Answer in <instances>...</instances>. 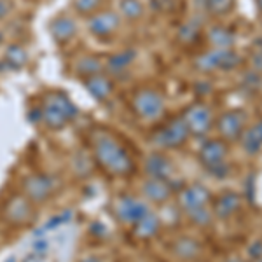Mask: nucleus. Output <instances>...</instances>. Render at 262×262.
Returning a JSON list of instances; mask_svg holds the SVG:
<instances>
[{"label": "nucleus", "instance_id": "nucleus-1", "mask_svg": "<svg viewBox=\"0 0 262 262\" xmlns=\"http://www.w3.org/2000/svg\"><path fill=\"white\" fill-rule=\"evenodd\" d=\"M90 154L96 166L114 179H126L135 171V161L116 133L95 128L90 133Z\"/></svg>", "mask_w": 262, "mask_h": 262}, {"label": "nucleus", "instance_id": "nucleus-2", "mask_svg": "<svg viewBox=\"0 0 262 262\" xmlns=\"http://www.w3.org/2000/svg\"><path fill=\"white\" fill-rule=\"evenodd\" d=\"M40 124L49 131H60L77 117V107L74 100L61 90H49L42 95Z\"/></svg>", "mask_w": 262, "mask_h": 262}, {"label": "nucleus", "instance_id": "nucleus-3", "mask_svg": "<svg viewBox=\"0 0 262 262\" xmlns=\"http://www.w3.org/2000/svg\"><path fill=\"white\" fill-rule=\"evenodd\" d=\"M189 137H191V133H189V128L185 124L184 117L177 116L164 122L159 129H156L150 137V142L159 150H173L184 147L187 143Z\"/></svg>", "mask_w": 262, "mask_h": 262}, {"label": "nucleus", "instance_id": "nucleus-4", "mask_svg": "<svg viewBox=\"0 0 262 262\" xmlns=\"http://www.w3.org/2000/svg\"><path fill=\"white\" fill-rule=\"evenodd\" d=\"M58 191V180L49 173H30L21 180L19 192L27 196L33 205L39 206L51 201Z\"/></svg>", "mask_w": 262, "mask_h": 262}, {"label": "nucleus", "instance_id": "nucleus-5", "mask_svg": "<svg viewBox=\"0 0 262 262\" xmlns=\"http://www.w3.org/2000/svg\"><path fill=\"white\" fill-rule=\"evenodd\" d=\"M131 107L142 121L154 122L163 117L164 111H166V100L159 90L142 88L131 98Z\"/></svg>", "mask_w": 262, "mask_h": 262}, {"label": "nucleus", "instance_id": "nucleus-6", "mask_svg": "<svg viewBox=\"0 0 262 262\" xmlns=\"http://www.w3.org/2000/svg\"><path fill=\"white\" fill-rule=\"evenodd\" d=\"M2 219L16 229L32 226L37 219V206L21 192L12 194L2 206Z\"/></svg>", "mask_w": 262, "mask_h": 262}, {"label": "nucleus", "instance_id": "nucleus-7", "mask_svg": "<svg viewBox=\"0 0 262 262\" xmlns=\"http://www.w3.org/2000/svg\"><path fill=\"white\" fill-rule=\"evenodd\" d=\"M114 217L122 226L133 227L145 213L150 212V206L143 198L135 196V194H121L116 201H114Z\"/></svg>", "mask_w": 262, "mask_h": 262}, {"label": "nucleus", "instance_id": "nucleus-8", "mask_svg": "<svg viewBox=\"0 0 262 262\" xmlns=\"http://www.w3.org/2000/svg\"><path fill=\"white\" fill-rule=\"evenodd\" d=\"M242 63V56L234 49H208L196 56L194 67L200 72H213V70H232Z\"/></svg>", "mask_w": 262, "mask_h": 262}, {"label": "nucleus", "instance_id": "nucleus-9", "mask_svg": "<svg viewBox=\"0 0 262 262\" xmlns=\"http://www.w3.org/2000/svg\"><path fill=\"white\" fill-rule=\"evenodd\" d=\"M121 16L119 12L111 11V9H100L98 12L91 14L86 21L88 32L91 33L95 39L98 40H108L119 32L121 28Z\"/></svg>", "mask_w": 262, "mask_h": 262}, {"label": "nucleus", "instance_id": "nucleus-10", "mask_svg": "<svg viewBox=\"0 0 262 262\" xmlns=\"http://www.w3.org/2000/svg\"><path fill=\"white\" fill-rule=\"evenodd\" d=\"M192 137H205L213 126V114L205 103H194L182 114Z\"/></svg>", "mask_w": 262, "mask_h": 262}, {"label": "nucleus", "instance_id": "nucleus-11", "mask_svg": "<svg viewBox=\"0 0 262 262\" xmlns=\"http://www.w3.org/2000/svg\"><path fill=\"white\" fill-rule=\"evenodd\" d=\"M245 122H247V114L239 111V108H232V111L224 112L215 122V126H217V131L222 140L231 142L238 140L242 137V133L245 131Z\"/></svg>", "mask_w": 262, "mask_h": 262}, {"label": "nucleus", "instance_id": "nucleus-12", "mask_svg": "<svg viewBox=\"0 0 262 262\" xmlns=\"http://www.w3.org/2000/svg\"><path fill=\"white\" fill-rule=\"evenodd\" d=\"M77 32H79L77 21H75L74 16L67 14V12H61V14L54 16L49 23L51 37H53V40L60 46L70 44V42L77 37Z\"/></svg>", "mask_w": 262, "mask_h": 262}, {"label": "nucleus", "instance_id": "nucleus-13", "mask_svg": "<svg viewBox=\"0 0 262 262\" xmlns=\"http://www.w3.org/2000/svg\"><path fill=\"white\" fill-rule=\"evenodd\" d=\"M175 166L171 159L164 154V150H154L143 159V173L147 179H159V180H170Z\"/></svg>", "mask_w": 262, "mask_h": 262}, {"label": "nucleus", "instance_id": "nucleus-14", "mask_svg": "<svg viewBox=\"0 0 262 262\" xmlns=\"http://www.w3.org/2000/svg\"><path fill=\"white\" fill-rule=\"evenodd\" d=\"M210 201H212V194H210L208 189L201 184L187 185V187L182 189L179 194V206L185 213L191 212V210L208 206Z\"/></svg>", "mask_w": 262, "mask_h": 262}, {"label": "nucleus", "instance_id": "nucleus-15", "mask_svg": "<svg viewBox=\"0 0 262 262\" xmlns=\"http://www.w3.org/2000/svg\"><path fill=\"white\" fill-rule=\"evenodd\" d=\"M82 86L86 88L88 93L100 103H105L111 96L114 95V81L112 77L107 74V72H100V74H95L91 77L81 79Z\"/></svg>", "mask_w": 262, "mask_h": 262}, {"label": "nucleus", "instance_id": "nucleus-16", "mask_svg": "<svg viewBox=\"0 0 262 262\" xmlns=\"http://www.w3.org/2000/svg\"><path fill=\"white\" fill-rule=\"evenodd\" d=\"M229 154V147L222 138L206 140L200 149V161L205 168H213L217 164L226 163V158Z\"/></svg>", "mask_w": 262, "mask_h": 262}, {"label": "nucleus", "instance_id": "nucleus-17", "mask_svg": "<svg viewBox=\"0 0 262 262\" xmlns=\"http://www.w3.org/2000/svg\"><path fill=\"white\" fill-rule=\"evenodd\" d=\"M142 194L143 200L154 205H164L170 201L173 196L171 182L170 180H159V179H147L142 182Z\"/></svg>", "mask_w": 262, "mask_h": 262}, {"label": "nucleus", "instance_id": "nucleus-18", "mask_svg": "<svg viewBox=\"0 0 262 262\" xmlns=\"http://www.w3.org/2000/svg\"><path fill=\"white\" fill-rule=\"evenodd\" d=\"M239 206H242V196L234 191H226L213 201V217L221 219V221L229 219L238 212Z\"/></svg>", "mask_w": 262, "mask_h": 262}, {"label": "nucleus", "instance_id": "nucleus-19", "mask_svg": "<svg viewBox=\"0 0 262 262\" xmlns=\"http://www.w3.org/2000/svg\"><path fill=\"white\" fill-rule=\"evenodd\" d=\"M159 229H161V221H159V215L156 212L145 213L143 217L133 226V236L140 242H149V239L158 236Z\"/></svg>", "mask_w": 262, "mask_h": 262}, {"label": "nucleus", "instance_id": "nucleus-20", "mask_svg": "<svg viewBox=\"0 0 262 262\" xmlns=\"http://www.w3.org/2000/svg\"><path fill=\"white\" fill-rule=\"evenodd\" d=\"M74 72H75V75H79L81 79H86L95 74H100V72H105V63L100 56H96V54L82 53L79 58H75Z\"/></svg>", "mask_w": 262, "mask_h": 262}, {"label": "nucleus", "instance_id": "nucleus-21", "mask_svg": "<svg viewBox=\"0 0 262 262\" xmlns=\"http://www.w3.org/2000/svg\"><path fill=\"white\" fill-rule=\"evenodd\" d=\"M137 60V51L135 49H122L117 53L111 54L103 63H105V72L112 75L122 74L133 65V61Z\"/></svg>", "mask_w": 262, "mask_h": 262}, {"label": "nucleus", "instance_id": "nucleus-22", "mask_svg": "<svg viewBox=\"0 0 262 262\" xmlns=\"http://www.w3.org/2000/svg\"><path fill=\"white\" fill-rule=\"evenodd\" d=\"M171 252L180 260H194L201 253V243L191 236H180L179 239L173 242Z\"/></svg>", "mask_w": 262, "mask_h": 262}, {"label": "nucleus", "instance_id": "nucleus-23", "mask_svg": "<svg viewBox=\"0 0 262 262\" xmlns=\"http://www.w3.org/2000/svg\"><path fill=\"white\" fill-rule=\"evenodd\" d=\"M206 39L212 44V48L215 49H229L236 44V35L234 32L229 30L227 27L217 23L206 30Z\"/></svg>", "mask_w": 262, "mask_h": 262}, {"label": "nucleus", "instance_id": "nucleus-24", "mask_svg": "<svg viewBox=\"0 0 262 262\" xmlns=\"http://www.w3.org/2000/svg\"><path fill=\"white\" fill-rule=\"evenodd\" d=\"M242 147L247 154H257L262 150V121L255 122L250 129L242 133Z\"/></svg>", "mask_w": 262, "mask_h": 262}, {"label": "nucleus", "instance_id": "nucleus-25", "mask_svg": "<svg viewBox=\"0 0 262 262\" xmlns=\"http://www.w3.org/2000/svg\"><path fill=\"white\" fill-rule=\"evenodd\" d=\"M4 65L11 70H19L23 69L25 65L28 63V53L23 46L19 44H12L6 49V54H4Z\"/></svg>", "mask_w": 262, "mask_h": 262}, {"label": "nucleus", "instance_id": "nucleus-26", "mask_svg": "<svg viewBox=\"0 0 262 262\" xmlns=\"http://www.w3.org/2000/svg\"><path fill=\"white\" fill-rule=\"evenodd\" d=\"M194 4L212 16H227L234 9L236 0H194Z\"/></svg>", "mask_w": 262, "mask_h": 262}, {"label": "nucleus", "instance_id": "nucleus-27", "mask_svg": "<svg viewBox=\"0 0 262 262\" xmlns=\"http://www.w3.org/2000/svg\"><path fill=\"white\" fill-rule=\"evenodd\" d=\"M145 6L142 0H121L119 2V16L126 21H138L143 18Z\"/></svg>", "mask_w": 262, "mask_h": 262}, {"label": "nucleus", "instance_id": "nucleus-28", "mask_svg": "<svg viewBox=\"0 0 262 262\" xmlns=\"http://www.w3.org/2000/svg\"><path fill=\"white\" fill-rule=\"evenodd\" d=\"M187 219L192 226L196 227H206L210 226L213 221V212L208 208V206H203V208H196V210H191L187 212Z\"/></svg>", "mask_w": 262, "mask_h": 262}, {"label": "nucleus", "instance_id": "nucleus-29", "mask_svg": "<svg viewBox=\"0 0 262 262\" xmlns=\"http://www.w3.org/2000/svg\"><path fill=\"white\" fill-rule=\"evenodd\" d=\"M103 4L105 0H74V9L77 14L90 18L91 14L103 9Z\"/></svg>", "mask_w": 262, "mask_h": 262}, {"label": "nucleus", "instance_id": "nucleus-30", "mask_svg": "<svg viewBox=\"0 0 262 262\" xmlns=\"http://www.w3.org/2000/svg\"><path fill=\"white\" fill-rule=\"evenodd\" d=\"M201 33V27L196 23V21H187L179 28V40L184 42V44H192L194 40L200 37Z\"/></svg>", "mask_w": 262, "mask_h": 262}, {"label": "nucleus", "instance_id": "nucleus-31", "mask_svg": "<svg viewBox=\"0 0 262 262\" xmlns=\"http://www.w3.org/2000/svg\"><path fill=\"white\" fill-rule=\"evenodd\" d=\"M248 255H250L253 260L260 259V257H262V242L252 243L250 247H248Z\"/></svg>", "mask_w": 262, "mask_h": 262}, {"label": "nucleus", "instance_id": "nucleus-32", "mask_svg": "<svg viewBox=\"0 0 262 262\" xmlns=\"http://www.w3.org/2000/svg\"><path fill=\"white\" fill-rule=\"evenodd\" d=\"M12 11V4L11 0H0V21L6 19Z\"/></svg>", "mask_w": 262, "mask_h": 262}, {"label": "nucleus", "instance_id": "nucleus-33", "mask_svg": "<svg viewBox=\"0 0 262 262\" xmlns=\"http://www.w3.org/2000/svg\"><path fill=\"white\" fill-rule=\"evenodd\" d=\"M252 65L257 72H262V49L255 51L252 56Z\"/></svg>", "mask_w": 262, "mask_h": 262}, {"label": "nucleus", "instance_id": "nucleus-34", "mask_svg": "<svg viewBox=\"0 0 262 262\" xmlns=\"http://www.w3.org/2000/svg\"><path fill=\"white\" fill-rule=\"evenodd\" d=\"M79 262H105V260L101 259L100 255H86V257H82Z\"/></svg>", "mask_w": 262, "mask_h": 262}, {"label": "nucleus", "instance_id": "nucleus-35", "mask_svg": "<svg viewBox=\"0 0 262 262\" xmlns=\"http://www.w3.org/2000/svg\"><path fill=\"white\" fill-rule=\"evenodd\" d=\"M226 262H245L243 259H238V257H232V259H227Z\"/></svg>", "mask_w": 262, "mask_h": 262}, {"label": "nucleus", "instance_id": "nucleus-36", "mask_svg": "<svg viewBox=\"0 0 262 262\" xmlns=\"http://www.w3.org/2000/svg\"><path fill=\"white\" fill-rule=\"evenodd\" d=\"M257 2V7H259V11L262 12V0H255Z\"/></svg>", "mask_w": 262, "mask_h": 262}, {"label": "nucleus", "instance_id": "nucleus-37", "mask_svg": "<svg viewBox=\"0 0 262 262\" xmlns=\"http://www.w3.org/2000/svg\"><path fill=\"white\" fill-rule=\"evenodd\" d=\"M27 2H40V0H27Z\"/></svg>", "mask_w": 262, "mask_h": 262}, {"label": "nucleus", "instance_id": "nucleus-38", "mask_svg": "<svg viewBox=\"0 0 262 262\" xmlns=\"http://www.w3.org/2000/svg\"><path fill=\"white\" fill-rule=\"evenodd\" d=\"M255 262H262V257H260V259H257Z\"/></svg>", "mask_w": 262, "mask_h": 262}, {"label": "nucleus", "instance_id": "nucleus-39", "mask_svg": "<svg viewBox=\"0 0 262 262\" xmlns=\"http://www.w3.org/2000/svg\"><path fill=\"white\" fill-rule=\"evenodd\" d=\"M260 84H262V79H260Z\"/></svg>", "mask_w": 262, "mask_h": 262}]
</instances>
